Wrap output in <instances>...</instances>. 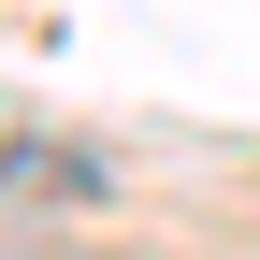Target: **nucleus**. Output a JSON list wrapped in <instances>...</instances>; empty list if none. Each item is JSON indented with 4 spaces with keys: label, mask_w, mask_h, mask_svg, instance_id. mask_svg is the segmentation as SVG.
I'll use <instances>...</instances> for the list:
<instances>
[{
    "label": "nucleus",
    "mask_w": 260,
    "mask_h": 260,
    "mask_svg": "<svg viewBox=\"0 0 260 260\" xmlns=\"http://www.w3.org/2000/svg\"><path fill=\"white\" fill-rule=\"evenodd\" d=\"M0 203H102V159H73V145H15V159H0Z\"/></svg>",
    "instance_id": "f257e3e1"
}]
</instances>
